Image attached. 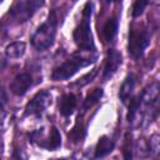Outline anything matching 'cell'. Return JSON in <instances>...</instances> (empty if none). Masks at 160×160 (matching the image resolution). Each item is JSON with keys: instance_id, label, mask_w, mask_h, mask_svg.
I'll list each match as a JSON object with an SVG mask.
<instances>
[{"instance_id": "d6986e66", "label": "cell", "mask_w": 160, "mask_h": 160, "mask_svg": "<svg viewBox=\"0 0 160 160\" xmlns=\"http://www.w3.org/2000/svg\"><path fill=\"white\" fill-rule=\"evenodd\" d=\"M148 2H149V0H135L134 8H132V16H134V18L140 16V15L144 12V10H145Z\"/></svg>"}, {"instance_id": "9a60e30c", "label": "cell", "mask_w": 160, "mask_h": 160, "mask_svg": "<svg viewBox=\"0 0 160 160\" xmlns=\"http://www.w3.org/2000/svg\"><path fill=\"white\" fill-rule=\"evenodd\" d=\"M101 96H102V89L96 88V89L91 90V91L86 95V98H85V100H84V104H82L84 110H86V109L91 108L92 105H95V104L100 100Z\"/></svg>"}, {"instance_id": "30bf717a", "label": "cell", "mask_w": 160, "mask_h": 160, "mask_svg": "<svg viewBox=\"0 0 160 160\" xmlns=\"http://www.w3.org/2000/svg\"><path fill=\"white\" fill-rule=\"evenodd\" d=\"M76 96L74 94H65L60 101V114L62 116H70L76 108Z\"/></svg>"}, {"instance_id": "6da1fadb", "label": "cell", "mask_w": 160, "mask_h": 160, "mask_svg": "<svg viewBox=\"0 0 160 160\" xmlns=\"http://www.w3.org/2000/svg\"><path fill=\"white\" fill-rule=\"evenodd\" d=\"M96 56H85L82 52L78 51L75 52L70 59H68L65 62H62L61 65L56 66L52 70L51 78L55 81H60V80H66L69 78H71L74 74H76L81 68L89 66L90 64H92L95 61Z\"/></svg>"}, {"instance_id": "7c38bea8", "label": "cell", "mask_w": 160, "mask_h": 160, "mask_svg": "<svg viewBox=\"0 0 160 160\" xmlns=\"http://www.w3.org/2000/svg\"><path fill=\"white\" fill-rule=\"evenodd\" d=\"M114 150V142L108 136H101L95 149V158H104Z\"/></svg>"}, {"instance_id": "277c9868", "label": "cell", "mask_w": 160, "mask_h": 160, "mask_svg": "<svg viewBox=\"0 0 160 160\" xmlns=\"http://www.w3.org/2000/svg\"><path fill=\"white\" fill-rule=\"evenodd\" d=\"M150 42V34L146 29L141 26H134L131 28L129 32V44L128 50L132 59L138 60L142 56L145 49L148 48Z\"/></svg>"}, {"instance_id": "3957f363", "label": "cell", "mask_w": 160, "mask_h": 160, "mask_svg": "<svg viewBox=\"0 0 160 160\" xmlns=\"http://www.w3.org/2000/svg\"><path fill=\"white\" fill-rule=\"evenodd\" d=\"M56 25H58L56 14L55 11H51L49 14L48 20L36 29V31L31 38V44L36 50L44 51L54 44L56 35Z\"/></svg>"}, {"instance_id": "8fae6325", "label": "cell", "mask_w": 160, "mask_h": 160, "mask_svg": "<svg viewBox=\"0 0 160 160\" xmlns=\"http://www.w3.org/2000/svg\"><path fill=\"white\" fill-rule=\"evenodd\" d=\"M61 145V136H60V132L59 130L52 126L50 129V132H49V136L45 141L41 142V148H45L48 150H56L59 146Z\"/></svg>"}, {"instance_id": "4fadbf2b", "label": "cell", "mask_w": 160, "mask_h": 160, "mask_svg": "<svg viewBox=\"0 0 160 160\" xmlns=\"http://www.w3.org/2000/svg\"><path fill=\"white\" fill-rule=\"evenodd\" d=\"M26 50V44L22 42V41H15V42H11L10 45L6 46L5 49V54L8 58L10 59H19L24 55Z\"/></svg>"}, {"instance_id": "ba28073f", "label": "cell", "mask_w": 160, "mask_h": 160, "mask_svg": "<svg viewBox=\"0 0 160 160\" xmlns=\"http://www.w3.org/2000/svg\"><path fill=\"white\" fill-rule=\"evenodd\" d=\"M120 64H121V54L114 49L109 50L104 66V79H110L116 72Z\"/></svg>"}, {"instance_id": "e0dca14e", "label": "cell", "mask_w": 160, "mask_h": 160, "mask_svg": "<svg viewBox=\"0 0 160 160\" xmlns=\"http://www.w3.org/2000/svg\"><path fill=\"white\" fill-rule=\"evenodd\" d=\"M141 95H138L135 98H132L130 100V104H129V111H128V120L129 122H131L135 118V115L138 114L139 109H140V105H141Z\"/></svg>"}, {"instance_id": "cb8c5ba5", "label": "cell", "mask_w": 160, "mask_h": 160, "mask_svg": "<svg viewBox=\"0 0 160 160\" xmlns=\"http://www.w3.org/2000/svg\"><path fill=\"white\" fill-rule=\"evenodd\" d=\"M2 1H4V0H0V4H1V2H2Z\"/></svg>"}, {"instance_id": "2e32d148", "label": "cell", "mask_w": 160, "mask_h": 160, "mask_svg": "<svg viewBox=\"0 0 160 160\" xmlns=\"http://www.w3.org/2000/svg\"><path fill=\"white\" fill-rule=\"evenodd\" d=\"M84 136H85V128L82 126V124L80 121V118H79L76 125L72 128V130L69 134V139L74 142H79L84 139Z\"/></svg>"}, {"instance_id": "52a82bcc", "label": "cell", "mask_w": 160, "mask_h": 160, "mask_svg": "<svg viewBox=\"0 0 160 160\" xmlns=\"http://www.w3.org/2000/svg\"><path fill=\"white\" fill-rule=\"evenodd\" d=\"M32 84V78L30 74H26V72H22V74H19L16 75L12 81L10 82V90L14 95L16 96H22L26 94V91L29 90V88L31 86Z\"/></svg>"}, {"instance_id": "7a4b0ae2", "label": "cell", "mask_w": 160, "mask_h": 160, "mask_svg": "<svg viewBox=\"0 0 160 160\" xmlns=\"http://www.w3.org/2000/svg\"><path fill=\"white\" fill-rule=\"evenodd\" d=\"M91 12H92V2L88 1L84 6V10H82V20L76 26V29L74 30V34H72L75 44L81 50H86V51H94L95 50V45H94L92 35H91V29H90V22H89Z\"/></svg>"}, {"instance_id": "44dd1931", "label": "cell", "mask_w": 160, "mask_h": 160, "mask_svg": "<svg viewBox=\"0 0 160 160\" xmlns=\"http://www.w3.org/2000/svg\"><path fill=\"white\" fill-rule=\"evenodd\" d=\"M6 104H8V94L4 86L0 84V109H2Z\"/></svg>"}, {"instance_id": "5bb4252c", "label": "cell", "mask_w": 160, "mask_h": 160, "mask_svg": "<svg viewBox=\"0 0 160 160\" xmlns=\"http://www.w3.org/2000/svg\"><path fill=\"white\" fill-rule=\"evenodd\" d=\"M116 32H118V19L116 18L108 19V21L102 26V36L105 41L108 42L112 41V39L116 36Z\"/></svg>"}, {"instance_id": "5b68a950", "label": "cell", "mask_w": 160, "mask_h": 160, "mask_svg": "<svg viewBox=\"0 0 160 160\" xmlns=\"http://www.w3.org/2000/svg\"><path fill=\"white\" fill-rule=\"evenodd\" d=\"M45 0H16L10 8V16L16 22L28 21L42 5Z\"/></svg>"}, {"instance_id": "9c48e42d", "label": "cell", "mask_w": 160, "mask_h": 160, "mask_svg": "<svg viewBox=\"0 0 160 160\" xmlns=\"http://www.w3.org/2000/svg\"><path fill=\"white\" fill-rule=\"evenodd\" d=\"M135 84H136V79L132 74H130L125 78L124 82L120 88V91H119V98L124 104L131 98V95L134 92V89H135Z\"/></svg>"}, {"instance_id": "603a6c76", "label": "cell", "mask_w": 160, "mask_h": 160, "mask_svg": "<svg viewBox=\"0 0 160 160\" xmlns=\"http://www.w3.org/2000/svg\"><path fill=\"white\" fill-rule=\"evenodd\" d=\"M4 65H5V62H4V61H1V60H0V70H1V69H2V68H4Z\"/></svg>"}, {"instance_id": "8992f818", "label": "cell", "mask_w": 160, "mask_h": 160, "mask_svg": "<svg viewBox=\"0 0 160 160\" xmlns=\"http://www.w3.org/2000/svg\"><path fill=\"white\" fill-rule=\"evenodd\" d=\"M51 104V94L46 90L38 92L26 105L25 114L30 116H41L48 106Z\"/></svg>"}, {"instance_id": "ffe728a7", "label": "cell", "mask_w": 160, "mask_h": 160, "mask_svg": "<svg viewBox=\"0 0 160 160\" xmlns=\"http://www.w3.org/2000/svg\"><path fill=\"white\" fill-rule=\"evenodd\" d=\"M124 158H125V159H131V158H132V142H131V135H130L129 132L125 135Z\"/></svg>"}, {"instance_id": "7402d4cb", "label": "cell", "mask_w": 160, "mask_h": 160, "mask_svg": "<svg viewBox=\"0 0 160 160\" xmlns=\"http://www.w3.org/2000/svg\"><path fill=\"white\" fill-rule=\"evenodd\" d=\"M104 2H106V4H110V2H116V1H120V0H102Z\"/></svg>"}, {"instance_id": "ac0fdd59", "label": "cell", "mask_w": 160, "mask_h": 160, "mask_svg": "<svg viewBox=\"0 0 160 160\" xmlns=\"http://www.w3.org/2000/svg\"><path fill=\"white\" fill-rule=\"evenodd\" d=\"M96 72H98V70H92L91 72H88L86 75H84L82 78H80L78 81H75L71 86L72 88H82V86H85L86 84H89L94 79V76L96 75Z\"/></svg>"}]
</instances>
